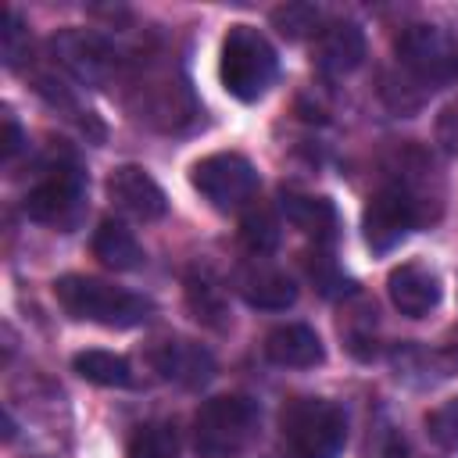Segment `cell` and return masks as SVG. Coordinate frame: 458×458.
<instances>
[{
  "label": "cell",
  "instance_id": "4316f807",
  "mask_svg": "<svg viewBox=\"0 0 458 458\" xmlns=\"http://www.w3.org/2000/svg\"><path fill=\"white\" fill-rule=\"evenodd\" d=\"M426 433L433 437L437 447L458 454V397L454 401H444L440 408H433L426 415Z\"/></svg>",
  "mask_w": 458,
  "mask_h": 458
},
{
  "label": "cell",
  "instance_id": "30bf717a",
  "mask_svg": "<svg viewBox=\"0 0 458 458\" xmlns=\"http://www.w3.org/2000/svg\"><path fill=\"white\" fill-rule=\"evenodd\" d=\"M54 61L86 86H107L118 75V50L89 29H61L50 39Z\"/></svg>",
  "mask_w": 458,
  "mask_h": 458
},
{
  "label": "cell",
  "instance_id": "ba28073f",
  "mask_svg": "<svg viewBox=\"0 0 458 458\" xmlns=\"http://www.w3.org/2000/svg\"><path fill=\"white\" fill-rule=\"evenodd\" d=\"M129 104H132L140 122H147L154 129H165V132L186 129L200 114L190 86L182 79H172L168 72H147L143 79H136L132 93H129Z\"/></svg>",
  "mask_w": 458,
  "mask_h": 458
},
{
  "label": "cell",
  "instance_id": "cb8c5ba5",
  "mask_svg": "<svg viewBox=\"0 0 458 458\" xmlns=\"http://www.w3.org/2000/svg\"><path fill=\"white\" fill-rule=\"evenodd\" d=\"M340 333H344V344L354 358L369 361L376 354V308L372 304H354L351 315H344L340 322Z\"/></svg>",
  "mask_w": 458,
  "mask_h": 458
},
{
  "label": "cell",
  "instance_id": "f546056e",
  "mask_svg": "<svg viewBox=\"0 0 458 458\" xmlns=\"http://www.w3.org/2000/svg\"><path fill=\"white\" fill-rule=\"evenodd\" d=\"M21 147H25L21 125H18V122L7 114V118H4V157H7V161H14V154H18Z\"/></svg>",
  "mask_w": 458,
  "mask_h": 458
},
{
  "label": "cell",
  "instance_id": "6da1fadb",
  "mask_svg": "<svg viewBox=\"0 0 458 458\" xmlns=\"http://www.w3.org/2000/svg\"><path fill=\"white\" fill-rule=\"evenodd\" d=\"M54 297L72 318L97 322L107 329H132L154 315V304L147 297L122 290V286H111V283L93 279V276H61L54 283Z\"/></svg>",
  "mask_w": 458,
  "mask_h": 458
},
{
  "label": "cell",
  "instance_id": "7a4b0ae2",
  "mask_svg": "<svg viewBox=\"0 0 458 458\" xmlns=\"http://www.w3.org/2000/svg\"><path fill=\"white\" fill-rule=\"evenodd\" d=\"M25 215L39 225L72 233L86 215V172L72 154L50 157L21 200Z\"/></svg>",
  "mask_w": 458,
  "mask_h": 458
},
{
  "label": "cell",
  "instance_id": "7402d4cb",
  "mask_svg": "<svg viewBox=\"0 0 458 458\" xmlns=\"http://www.w3.org/2000/svg\"><path fill=\"white\" fill-rule=\"evenodd\" d=\"M125 458H179V437L168 422H143L125 444Z\"/></svg>",
  "mask_w": 458,
  "mask_h": 458
},
{
  "label": "cell",
  "instance_id": "9a60e30c",
  "mask_svg": "<svg viewBox=\"0 0 458 458\" xmlns=\"http://www.w3.org/2000/svg\"><path fill=\"white\" fill-rule=\"evenodd\" d=\"M365 61V32L354 21H329L315 36V64L326 75H351Z\"/></svg>",
  "mask_w": 458,
  "mask_h": 458
},
{
  "label": "cell",
  "instance_id": "277c9868",
  "mask_svg": "<svg viewBox=\"0 0 458 458\" xmlns=\"http://www.w3.org/2000/svg\"><path fill=\"white\" fill-rule=\"evenodd\" d=\"M276 72H279L276 50L254 25H233L225 32L222 61H218L225 93H233L243 104H254L268 93V86L276 82Z\"/></svg>",
  "mask_w": 458,
  "mask_h": 458
},
{
  "label": "cell",
  "instance_id": "ffe728a7",
  "mask_svg": "<svg viewBox=\"0 0 458 458\" xmlns=\"http://www.w3.org/2000/svg\"><path fill=\"white\" fill-rule=\"evenodd\" d=\"M93 258L114 272H136L147 261L140 240L122 222H100V229L93 233Z\"/></svg>",
  "mask_w": 458,
  "mask_h": 458
},
{
  "label": "cell",
  "instance_id": "83f0119b",
  "mask_svg": "<svg viewBox=\"0 0 458 458\" xmlns=\"http://www.w3.org/2000/svg\"><path fill=\"white\" fill-rule=\"evenodd\" d=\"M315 261H308V272H311V279H315V286L326 293V297H333V293H347L351 290V283L336 272V265H333V258L326 254V250H318V254H311Z\"/></svg>",
  "mask_w": 458,
  "mask_h": 458
},
{
  "label": "cell",
  "instance_id": "52a82bcc",
  "mask_svg": "<svg viewBox=\"0 0 458 458\" xmlns=\"http://www.w3.org/2000/svg\"><path fill=\"white\" fill-rule=\"evenodd\" d=\"M190 182H193V190L211 208L236 211L247 200H254V193H258V168L243 154H236V150H218V154L200 157L190 168Z\"/></svg>",
  "mask_w": 458,
  "mask_h": 458
},
{
  "label": "cell",
  "instance_id": "2e32d148",
  "mask_svg": "<svg viewBox=\"0 0 458 458\" xmlns=\"http://www.w3.org/2000/svg\"><path fill=\"white\" fill-rule=\"evenodd\" d=\"M186 308L190 315L215 329V333H225L233 326V315H229V297H225V283L208 268V265H197L190 268L186 276Z\"/></svg>",
  "mask_w": 458,
  "mask_h": 458
},
{
  "label": "cell",
  "instance_id": "5bb4252c",
  "mask_svg": "<svg viewBox=\"0 0 458 458\" xmlns=\"http://www.w3.org/2000/svg\"><path fill=\"white\" fill-rule=\"evenodd\" d=\"M386 293L394 301V308L408 318H422L440 304V279L429 265L422 261H404L390 272L386 279Z\"/></svg>",
  "mask_w": 458,
  "mask_h": 458
},
{
  "label": "cell",
  "instance_id": "5b68a950",
  "mask_svg": "<svg viewBox=\"0 0 458 458\" xmlns=\"http://www.w3.org/2000/svg\"><path fill=\"white\" fill-rule=\"evenodd\" d=\"M258 429H261V408L243 394L211 397L193 415V444L204 458L240 454L258 437Z\"/></svg>",
  "mask_w": 458,
  "mask_h": 458
},
{
  "label": "cell",
  "instance_id": "8fae6325",
  "mask_svg": "<svg viewBox=\"0 0 458 458\" xmlns=\"http://www.w3.org/2000/svg\"><path fill=\"white\" fill-rule=\"evenodd\" d=\"M150 361L157 369L161 379L182 386V390H197L204 383H211L215 376V358L208 347H200L197 340L186 336H168L150 351Z\"/></svg>",
  "mask_w": 458,
  "mask_h": 458
},
{
  "label": "cell",
  "instance_id": "ac0fdd59",
  "mask_svg": "<svg viewBox=\"0 0 458 458\" xmlns=\"http://www.w3.org/2000/svg\"><path fill=\"white\" fill-rule=\"evenodd\" d=\"M283 215H286L290 225H297L304 236H311L315 247H329L336 240V208L326 197L283 193Z\"/></svg>",
  "mask_w": 458,
  "mask_h": 458
},
{
  "label": "cell",
  "instance_id": "9c48e42d",
  "mask_svg": "<svg viewBox=\"0 0 458 458\" xmlns=\"http://www.w3.org/2000/svg\"><path fill=\"white\" fill-rule=\"evenodd\" d=\"M426 218L419 211V204L408 197L404 186H397L394 179L383 182L369 204H365V215H361V229H365V243L376 250V254H386L394 250L411 229H419Z\"/></svg>",
  "mask_w": 458,
  "mask_h": 458
},
{
  "label": "cell",
  "instance_id": "8992f818",
  "mask_svg": "<svg viewBox=\"0 0 458 458\" xmlns=\"http://www.w3.org/2000/svg\"><path fill=\"white\" fill-rule=\"evenodd\" d=\"M394 50L404 75L426 93L447 86L458 75V43L440 25H429V21L404 25L394 39Z\"/></svg>",
  "mask_w": 458,
  "mask_h": 458
},
{
  "label": "cell",
  "instance_id": "44dd1931",
  "mask_svg": "<svg viewBox=\"0 0 458 458\" xmlns=\"http://www.w3.org/2000/svg\"><path fill=\"white\" fill-rule=\"evenodd\" d=\"M72 369L86 379V383H97V386H132V369L122 354L114 351H79L72 358Z\"/></svg>",
  "mask_w": 458,
  "mask_h": 458
},
{
  "label": "cell",
  "instance_id": "4dcf8cb0",
  "mask_svg": "<svg viewBox=\"0 0 458 458\" xmlns=\"http://www.w3.org/2000/svg\"><path fill=\"white\" fill-rule=\"evenodd\" d=\"M383 458H404V451H401V447H397V444H394V447H390V451H383Z\"/></svg>",
  "mask_w": 458,
  "mask_h": 458
},
{
  "label": "cell",
  "instance_id": "4fadbf2b",
  "mask_svg": "<svg viewBox=\"0 0 458 458\" xmlns=\"http://www.w3.org/2000/svg\"><path fill=\"white\" fill-rule=\"evenodd\" d=\"M236 290H240V297H243L250 308H261V311H283V308H290V304L297 301L293 279H290L283 268L268 265L265 258H254V261L240 265V272H236Z\"/></svg>",
  "mask_w": 458,
  "mask_h": 458
},
{
  "label": "cell",
  "instance_id": "3957f363",
  "mask_svg": "<svg viewBox=\"0 0 458 458\" xmlns=\"http://www.w3.org/2000/svg\"><path fill=\"white\" fill-rule=\"evenodd\" d=\"M286 458H340L347 444V415L326 397H297L283 408Z\"/></svg>",
  "mask_w": 458,
  "mask_h": 458
},
{
  "label": "cell",
  "instance_id": "d4e9b609",
  "mask_svg": "<svg viewBox=\"0 0 458 458\" xmlns=\"http://www.w3.org/2000/svg\"><path fill=\"white\" fill-rule=\"evenodd\" d=\"M272 25L286 39H304V36H318L322 32L318 29L322 25V14L311 4H283V7L272 11Z\"/></svg>",
  "mask_w": 458,
  "mask_h": 458
},
{
  "label": "cell",
  "instance_id": "603a6c76",
  "mask_svg": "<svg viewBox=\"0 0 458 458\" xmlns=\"http://www.w3.org/2000/svg\"><path fill=\"white\" fill-rule=\"evenodd\" d=\"M240 240L254 258H265L279 247V218L272 208L254 204L243 218H240Z\"/></svg>",
  "mask_w": 458,
  "mask_h": 458
},
{
  "label": "cell",
  "instance_id": "e0dca14e",
  "mask_svg": "<svg viewBox=\"0 0 458 458\" xmlns=\"http://www.w3.org/2000/svg\"><path fill=\"white\" fill-rule=\"evenodd\" d=\"M265 354H268V361H276L283 369H315V365H322L326 347L311 326L286 322L265 336Z\"/></svg>",
  "mask_w": 458,
  "mask_h": 458
},
{
  "label": "cell",
  "instance_id": "7c38bea8",
  "mask_svg": "<svg viewBox=\"0 0 458 458\" xmlns=\"http://www.w3.org/2000/svg\"><path fill=\"white\" fill-rule=\"evenodd\" d=\"M107 193H111V200H114L122 211H129V215L140 218V222H154V218H161V215L168 211L165 190H161L157 179H154L147 168H140V165H118V168L107 175Z\"/></svg>",
  "mask_w": 458,
  "mask_h": 458
},
{
  "label": "cell",
  "instance_id": "d6986e66",
  "mask_svg": "<svg viewBox=\"0 0 458 458\" xmlns=\"http://www.w3.org/2000/svg\"><path fill=\"white\" fill-rule=\"evenodd\" d=\"M390 365H394L397 379L415 383V386H433V383L447 379L458 361H454L451 354L429 351V347H422V344H401V347H394Z\"/></svg>",
  "mask_w": 458,
  "mask_h": 458
},
{
  "label": "cell",
  "instance_id": "f1b7e54d",
  "mask_svg": "<svg viewBox=\"0 0 458 458\" xmlns=\"http://www.w3.org/2000/svg\"><path fill=\"white\" fill-rule=\"evenodd\" d=\"M437 140H440V147H444L447 154L458 157V104L447 107V111L437 118Z\"/></svg>",
  "mask_w": 458,
  "mask_h": 458
},
{
  "label": "cell",
  "instance_id": "484cf974",
  "mask_svg": "<svg viewBox=\"0 0 458 458\" xmlns=\"http://www.w3.org/2000/svg\"><path fill=\"white\" fill-rule=\"evenodd\" d=\"M0 50H4V64L18 68L29 57V29L21 21V14L14 7L4 11V29H0Z\"/></svg>",
  "mask_w": 458,
  "mask_h": 458
}]
</instances>
